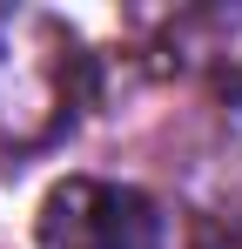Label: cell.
I'll list each match as a JSON object with an SVG mask.
<instances>
[{
  "mask_svg": "<svg viewBox=\"0 0 242 249\" xmlns=\"http://www.w3.org/2000/svg\"><path fill=\"white\" fill-rule=\"evenodd\" d=\"M34 243L40 249H168V215L135 182L68 175L40 202Z\"/></svg>",
  "mask_w": 242,
  "mask_h": 249,
  "instance_id": "2",
  "label": "cell"
},
{
  "mask_svg": "<svg viewBox=\"0 0 242 249\" xmlns=\"http://www.w3.org/2000/svg\"><path fill=\"white\" fill-rule=\"evenodd\" d=\"M94 101V54L47 7L0 14V155L54 148Z\"/></svg>",
  "mask_w": 242,
  "mask_h": 249,
  "instance_id": "1",
  "label": "cell"
},
{
  "mask_svg": "<svg viewBox=\"0 0 242 249\" xmlns=\"http://www.w3.org/2000/svg\"><path fill=\"white\" fill-rule=\"evenodd\" d=\"M215 249H242V209L222 222V236H215Z\"/></svg>",
  "mask_w": 242,
  "mask_h": 249,
  "instance_id": "3",
  "label": "cell"
}]
</instances>
